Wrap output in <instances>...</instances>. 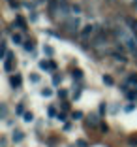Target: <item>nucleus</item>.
<instances>
[{"label":"nucleus","instance_id":"obj_9","mask_svg":"<svg viewBox=\"0 0 137 147\" xmlns=\"http://www.w3.org/2000/svg\"><path fill=\"white\" fill-rule=\"evenodd\" d=\"M81 76H83V72H81V70H75V72H73V78H81Z\"/></svg>","mask_w":137,"mask_h":147},{"label":"nucleus","instance_id":"obj_4","mask_svg":"<svg viewBox=\"0 0 137 147\" xmlns=\"http://www.w3.org/2000/svg\"><path fill=\"white\" fill-rule=\"evenodd\" d=\"M25 121L26 123H32V121H34V115H32V113H25Z\"/></svg>","mask_w":137,"mask_h":147},{"label":"nucleus","instance_id":"obj_7","mask_svg":"<svg viewBox=\"0 0 137 147\" xmlns=\"http://www.w3.org/2000/svg\"><path fill=\"white\" fill-rule=\"evenodd\" d=\"M103 83H107V85H113V78H111V76H103Z\"/></svg>","mask_w":137,"mask_h":147},{"label":"nucleus","instance_id":"obj_10","mask_svg":"<svg viewBox=\"0 0 137 147\" xmlns=\"http://www.w3.org/2000/svg\"><path fill=\"white\" fill-rule=\"evenodd\" d=\"M128 81H130V83H137V76H130Z\"/></svg>","mask_w":137,"mask_h":147},{"label":"nucleus","instance_id":"obj_1","mask_svg":"<svg viewBox=\"0 0 137 147\" xmlns=\"http://www.w3.org/2000/svg\"><path fill=\"white\" fill-rule=\"evenodd\" d=\"M98 123H100V119L96 115H90L88 119H86V125L88 126H98Z\"/></svg>","mask_w":137,"mask_h":147},{"label":"nucleus","instance_id":"obj_12","mask_svg":"<svg viewBox=\"0 0 137 147\" xmlns=\"http://www.w3.org/2000/svg\"><path fill=\"white\" fill-rule=\"evenodd\" d=\"M90 32H92V26H86L85 30H83V34H90Z\"/></svg>","mask_w":137,"mask_h":147},{"label":"nucleus","instance_id":"obj_14","mask_svg":"<svg viewBox=\"0 0 137 147\" xmlns=\"http://www.w3.org/2000/svg\"><path fill=\"white\" fill-rule=\"evenodd\" d=\"M100 113H105V102H103V104L100 106Z\"/></svg>","mask_w":137,"mask_h":147},{"label":"nucleus","instance_id":"obj_5","mask_svg":"<svg viewBox=\"0 0 137 147\" xmlns=\"http://www.w3.org/2000/svg\"><path fill=\"white\" fill-rule=\"evenodd\" d=\"M128 143H130V145H132V147H133V145L137 147V136H132V138L128 140Z\"/></svg>","mask_w":137,"mask_h":147},{"label":"nucleus","instance_id":"obj_6","mask_svg":"<svg viewBox=\"0 0 137 147\" xmlns=\"http://www.w3.org/2000/svg\"><path fill=\"white\" fill-rule=\"evenodd\" d=\"M25 49L26 51H32V49H34V43L32 42H25Z\"/></svg>","mask_w":137,"mask_h":147},{"label":"nucleus","instance_id":"obj_15","mask_svg":"<svg viewBox=\"0 0 137 147\" xmlns=\"http://www.w3.org/2000/svg\"><path fill=\"white\" fill-rule=\"evenodd\" d=\"M9 4H11V6H13V8H17V6H19V4H17V2H15V0H9Z\"/></svg>","mask_w":137,"mask_h":147},{"label":"nucleus","instance_id":"obj_13","mask_svg":"<svg viewBox=\"0 0 137 147\" xmlns=\"http://www.w3.org/2000/svg\"><path fill=\"white\" fill-rule=\"evenodd\" d=\"M41 94H43V96H49V94H51V91H49V89H43Z\"/></svg>","mask_w":137,"mask_h":147},{"label":"nucleus","instance_id":"obj_2","mask_svg":"<svg viewBox=\"0 0 137 147\" xmlns=\"http://www.w3.org/2000/svg\"><path fill=\"white\" fill-rule=\"evenodd\" d=\"M11 85L13 87H19V85H21V76H11Z\"/></svg>","mask_w":137,"mask_h":147},{"label":"nucleus","instance_id":"obj_11","mask_svg":"<svg viewBox=\"0 0 137 147\" xmlns=\"http://www.w3.org/2000/svg\"><path fill=\"white\" fill-rule=\"evenodd\" d=\"M81 117H83L81 111H75V113H73V119H81Z\"/></svg>","mask_w":137,"mask_h":147},{"label":"nucleus","instance_id":"obj_8","mask_svg":"<svg viewBox=\"0 0 137 147\" xmlns=\"http://www.w3.org/2000/svg\"><path fill=\"white\" fill-rule=\"evenodd\" d=\"M13 42H15V43H23V38H21V34H13Z\"/></svg>","mask_w":137,"mask_h":147},{"label":"nucleus","instance_id":"obj_3","mask_svg":"<svg viewBox=\"0 0 137 147\" xmlns=\"http://www.w3.org/2000/svg\"><path fill=\"white\" fill-rule=\"evenodd\" d=\"M23 140V132H15L13 134V142H21Z\"/></svg>","mask_w":137,"mask_h":147}]
</instances>
